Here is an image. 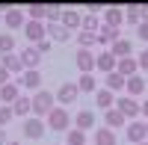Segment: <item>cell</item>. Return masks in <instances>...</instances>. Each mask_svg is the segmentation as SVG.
Returning a JSON list of instances; mask_svg holds the SVG:
<instances>
[{
    "label": "cell",
    "instance_id": "1",
    "mask_svg": "<svg viewBox=\"0 0 148 145\" xmlns=\"http://www.w3.org/2000/svg\"><path fill=\"white\" fill-rule=\"evenodd\" d=\"M71 122H74V118H71V113L65 110V107H53V110L51 113H47V127H51L53 130V133H68V130H71Z\"/></svg>",
    "mask_w": 148,
    "mask_h": 145
},
{
    "label": "cell",
    "instance_id": "2",
    "mask_svg": "<svg viewBox=\"0 0 148 145\" xmlns=\"http://www.w3.org/2000/svg\"><path fill=\"white\" fill-rule=\"evenodd\" d=\"M53 110V92H47V89H39L33 95V116L36 118H47V113Z\"/></svg>",
    "mask_w": 148,
    "mask_h": 145
},
{
    "label": "cell",
    "instance_id": "3",
    "mask_svg": "<svg viewBox=\"0 0 148 145\" xmlns=\"http://www.w3.org/2000/svg\"><path fill=\"white\" fill-rule=\"evenodd\" d=\"M3 24H6V30H24V24H27V12L3 6Z\"/></svg>",
    "mask_w": 148,
    "mask_h": 145
},
{
    "label": "cell",
    "instance_id": "4",
    "mask_svg": "<svg viewBox=\"0 0 148 145\" xmlns=\"http://www.w3.org/2000/svg\"><path fill=\"white\" fill-rule=\"evenodd\" d=\"M116 110L125 116L127 122H136V118H139V104H136V98H127V95L116 98Z\"/></svg>",
    "mask_w": 148,
    "mask_h": 145
},
{
    "label": "cell",
    "instance_id": "5",
    "mask_svg": "<svg viewBox=\"0 0 148 145\" xmlns=\"http://www.w3.org/2000/svg\"><path fill=\"white\" fill-rule=\"evenodd\" d=\"M24 36H27L30 44L45 42V39H47V24H42V21H27V24H24Z\"/></svg>",
    "mask_w": 148,
    "mask_h": 145
},
{
    "label": "cell",
    "instance_id": "6",
    "mask_svg": "<svg viewBox=\"0 0 148 145\" xmlns=\"http://www.w3.org/2000/svg\"><path fill=\"white\" fill-rule=\"evenodd\" d=\"M15 83H18L21 89H30V92L36 95V92L42 89V74H39V68H27V71H24V74H21Z\"/></svg>",
    "mask_w": 148,
    "mask_h": 145
},
{
    "label": "cell",
    "instance_id": "7",
    "mask_svg": "<svg viewBox=\"0 0 148 145\" xmlns=\"http://www.w3.org/2000/svg\"><path fill=\"white\" fill-rule=\"evenodd\" d=\"M77 98H80V92H77V83H62V86L56 89V104L59 107H68V104H77Z\"/></svg>",
    "mask_w": 148,
    "mask_h": 145
},
{
    "label": "cell",
    "instance_id": "8",
    "mask_svg": "<svg viewBox=\"0 0 148 145\" xmlns=\"http://www.w3.org/2000/svg\"><path fill=\"white\" fill-rule=\"evenodd\" d=\"M45 130H47V124L42 122V118H36V116L24 118V136H27V139H42Z\"/></svg>",
    "mask_w": 148,
    "mask_h": 145
},
{
    "label": "cell",
    "instance_id": "9",
    "mask_svg": "<svg viewBox=\"0 0 148 145\" xmlns=\"http://www.w3.org/2000/svg\"><path fill=\"white\" fill-rule=\"evenodd\" d=\"M145 130H148V122H130L127 124V130H125V136H127V142L130 145H139V142H145Z\"/></svg>",
    "mask_w": 148,
    "mask_h": 145
},
{
    "label": "cell",
    "instance_id": "10",
    "mask_svg": "<svg viewBox=\"0 0 148 145\" xmlns=\"http://www.w3.org/2000/svg\"><path fill=\"white\" fill-rule=\"evenodd\" d=\"M74 65H77L80 74H92L95 71V53L92 51H77L74 53Z\"/></svg>",
    "mask_w": 148,
    "mask_h": 145
},
{
    "label": "cell",
    "instance_id": "11",
    "mask_svg": "<svg viewBox=\"0 0 148 145\" xmlns=\"http://www.w3.org/2000/svg\"><path fill=\"white\" fill-rule=\"evenodd\" d=\"M116 71H119L125 80L136 77V74H139V62H136V56H125V59H119V62H116Z\"/></svg>",
    "mask_w": 148,
    "mask_h": 145
},
{
    "label": "cell",
    "instance_id": "12",
    "mask_svg": "<svg viewBox=\"0 0 148 145\" xmlns=\"http://www.w3.org/2000/svg\"><path fill=\"white\" fill-rule=\"evenodd\" d=\"M116 62H119V59H116L113 53H110V51H101V53L95 56V68L101 71L104 77H107V74H113V71H116Z\"/></svg>",
    "mask_w": 148,
    "mask_h": 145
},
{
    "label": "cell",
    "instance_id": "13",
    "mask_svg": "<svg viewBox=\"0 0 148 145\" xmlns=\"http://www.w3.org/2000/svg\"><path fill=\"white\" fill-rule=\"evenodd\" d=\"M18 98H21V86L15 80H9L6 86H0V104H3V107H12Z\"/></svg>",
    "mask_w": 148,
    "mask_h": 145
},
{
    "label": "cell",
    "instance_id": "14",
    "mask_svg": "<svg viewBox=\"0 0 148 145\" xmlns=\"http://www.w3.org/2000/svg\"><path fill=\"white\" fill-rule=\"evenodd\" d=\"M0 65H3L6 71H9V74H24V71H27V68H24V62H21V56L18 53H6V56H0Z\"/></svg>",
    "mask_w": 148,
    "mask_h": 145
},
{
    "label": "cell",
    "instance_id": "15",
    "mask_svg": "<svg viewBox=\"0 0 148 145\" xmlns=\"http://www.w3.org/2000/svg\"><path fill=\"white\" fill-rule=\"evenodd\" d=\"M95 39H98V44H110V47H113L121 36H119V30H113V27H107V24H101V27H98V33H95Z\"/></svg>",
    "mask_w": 148,
    "mask_h": 145
},
{
    "label": "cell",
    "instance_id": "16",
    "mask_svg": "<svg viewBox=\"0 0 148 145\" xmlns=\"http://www.w3.org/2000/svg\"><path fill=\"white\" fill-rule=\"evenodd\" d=\"M18 56H21V62H24V68H39V62H42V53L36 51L33 44H27V47H24V51H21Z\"/></svg>",
    "mask_w": 148,
    "mask_h": 145
},
{
    "label": "cell",
    "instance_id": "17",
    "mask_svg": "<svg viewBox=\"0 0 148 145\" xmlns=\"http://www.w3.org/2000/svg\"><path fill=\"white\" fill-rule=\"evenodd\" d=\"M104 24H107V27H113V30H119L121 24H125V9H119V6L104 9Z\"/></svg>",
    "mask_w": 148,
    "mask_h": 145
},
{
    "label": "cell",
    "instance_id": "18",
    "mask_svg": "<svg viewBox=\"0 0 148 145\" xmlns=\"http://www.w3.org/2000/svg\"><path fill=\"white\" fill-rule=\"evenodd\" d=\"M80 21H83V15L80 12H74V9H62V18H59V24H62L65 30H80Z\"/></svg>",
    "mask_w": 148,
    "mask_h": 145
},
{
    "label": "cell",
    "instance_id": "19",
    "mask_svg": "<svg viewBox=\"0 0 148 145\" xmlns=\"http://www.w3.org/2000/svg\"><path fill=\"white\" fill-rule=\"evenodd\" d=\"M95 104L107 113V110H113V107H116V95L110 92V89H98V92H95Z\"/></svg>",
    "mask_w": 148,
    "mask_h": 145
},
{
    "label": "cell",
    "instance_id": "20",
    "mask_svg": "<svg viewBox=\"0 0 148 145\" xmlns=\"http://www.w3.org/2000/svg\"><path fill=\"white\" fill-rule=\"evenodd\" d=\"M74 124H77V130H89V127H95V113L92 110H80L77 116H74Z\"/></svg>",
    "mask_w": 148,
    "mask_h": 145
},
{
    "label": "cell",
    "instance_id": "21",
    "mask_svg": "<svg viewBox=\"0 0 148 145\" xmlns=\"http://www.w3.org/2000/svg\"><path fill=\"white\" fill-rule=\"evenodd\" d=\"M47 39H51V42H68L71 30H65L62 24H47Z\"/></svg>",
    "mask_w": 148,
    "mask_h": 145
},
{
    "label": "cell",
    "instance_id": "22",
    "mask_svg": "<svg viewBox=\"0 0 148 145\" xmlns=\"http://www.w3.org/2000/svg\"><path fill=\"white\" fill-rule=\"evenodd\" d=\"M30 110H33V98H30V95H21V98L12 104V113H15V116L30 118Z\"/></svg>",
    "mask_w": 148,
    "mask_h": 145
},
{
    "label": "cell",
    "instance_id": "23",
    "mask_svg": "<svg viewBox=\"0 0 148 145\" xmlns=\"http://www.w3.org/2000/svg\"><path fill=\"white\" fill-rule=\"evenodd\" d=\"M125 122H127V118L121 116V113L116 110V107L104 113V127H110V130H113V127H125Z\"/></svg>",
    "mask_w": 148,
    "mask_h": 145
},
{
    "label": "cell",
    "instance_id": "24",
    "mask_svg": "<svg viewBox=\"0 0 148 145\" xmlns=\"http://www.w3.org/2000/svg\"><path fill=\"white\" fill-rule=\"evenodd\" d=\"M110 53H113L116 59H125V56H130V53H133V44H130V39H119L113 47H110Z\"/></svg>",
    "mask_w": 148,
    "mask_h": 145
},
{
    "label": "cell",
    "instance_id": "25",
    "mask_svg": "<svg viewBox=\"0 0 148 145\" xmlns=\"http://www.w3.org/2000/svg\"><path fill=\"white\" fill-rule=\"evenodd\" d=\"M92 145H116V130H110V127H98Z\"/></svg>",
    "mask_w": 148,
    "mask_h": 145
},
{
    "label": "cell",
    "instance_id": "26",
    "mask_svg": "<svg viewBox=\"0 0 148 145\" xmlns=\"http://www.w3.org/2000/svg\"><path fill=\"white\" fill-rule=\"evenodd\" d=\"M104 83H107L104 89H110V92H121V89H125V83H127V80L121 77L119 71H113V74H107V77H104Z\"/></svg>",
    "mask_w": 148,
    "mask_h": 145
},
{
    "label": "cell",
    "instance_id": "27",
    "mask_svg": "<svg viewBox=\"0 0 148 145\" xmlns=\"http://www.w3.org/2000/svg\"><path fill=\"white\" fill-rule=\"evenodd\" d=\"M125 89H127V98H136V95H142V92H145V80L136 74V77H130V80L125 83Z\"/></svg>",
    "mask_w": 148,
    "mask_h": 145
},
{
    "label": "cell",
    "instance_id": "28",
    "mask_svg": "<svg viewBox=\"0 0 148 145\" xmlns=\"http://www.w3.org/2000/svg\"><path fill=\"white\" fill-rule=\"evenodd\" d=\"M24 12H27V21H42L47 15V3H30Z\"/></svg>",
    "mask_w": 148,
    "mask_h": 145
},
{
    "label": "cell",
    "instance_id": "29",
    "mask_svg": "<svg viewBox=\"0 0 148 145\" xmlns=\"http://www.w3.org/2000/svg\"><path fill=\"white\" fill-rule=\"evenodd\" d=\"M77 92H98L95 74H80V77H77Z\"/></svg>",
    "mask_w": 148,
    "mask_h": 145
},
{
    "label": "cell",
    "instance_id": "30",
    "mask_svg": "<svg viewBox=\"0 0 148 145\" xmlns=\"http://www.w3.org/2000/svg\"><path fill=\"white\" fill-rule=\"evenodd\" d=\"M77 44H80V51H89L92 44H98V39H95V33H89V30H77Z\"/></svg>",
    "mask_w": 148,
    "mask_h": 145
},
{
    "label": "cell",
    "instance_id": "31",
    "mask_svg": "<svg viewBox=\"0 0 148 145\" xmlns=\"http://www.w3.org/2000/svg\"><path fill=\"white\" fill-rule=\"evenodd\" d=\"M15 53V36L12 33H0V56Z\"/></svg>",
    "mask_w": 148,
    "mask_h": 145
},
{
    "label": "cell",
    "instance_id": "32",
    "mask_svg": "<svg viewBox=\"0 0 148 145\" xmlns=\"http://www.w3.org/2000/svg\"><path fill=\"white\" fill-rule=\"evenodd\" d=\"M125 21L133 24V27H139L142 24V6H127L125 9Z\"/></svg>",
    "mask_w": 148,
    "mask_h": 145
},
{
    "label": "cell",
    "instance_id": "33",
    "mask_svg": "<svg viewBox=\"0 0 148 145\" xmlns=\"http://www.w3.org/2000/svg\"><path fill=\"white\" fill-rule=\"evenodd\" d=\"M65 145H86V133L77 127H71L68 133H65Z\"/></svg>",
    "mask_w": 148,
    "mask_h": 145
},
{
    "label": "cell",
    "instance_id": "34",
    "mask_svg": "<svg viewBox=\"0 0 148 145\" xmlns=\"http://www.w3.org/2000/svg\"><path fill=\"white\" fill-rule=\"evenodd\" d=\"M98 15L95 12H89V15H83V21H80V30H89V33H98Z\"/></svg>",
    "mask_w": 148,
    "mask_h": 145
},
{
    "label": "cell",
    "instance_id": "35",
    "mask_svg": "<svg viewBox=\"0 0 148 145\" xmlns=\"http://www.w3.org/2000/svg\"><path fill=\"white\" fill-rule=\"evenodd\" d=\"M12 116H15V113H12V107H3V104H0V127H6V124L12 122Z\"/></svg>",
    "mask_w": 148,
    "mask_h": 145
},
{
    "label": "cell",
    "instance_id": "36",
    "mask_svg": "<svg viewBox=\"0 0 148 145\" xmlns=\"http://www.w3.org/2000/svg\"><path fill=\"white\" fill-rule=\"evenodd\" d=\"M136 36H139V39H142L145 44H148V21H142L139 27H136Z\"/></svg>",
    "mask_w": 148,
    "mask_h": 145
},
{
    "label": "cell",
    "instance_id": "37",
    "mask_svg": "<svg viewBox=\"0 0 148 145\" xmlns=\"http://www.w3.org/2000/svg\"><path fill=\"white\" fill-rule=\"evenodd\" d=\"M136 62H139V71H148V47L136 56Z\"/></svg>",
    "mask_w": 148,
    "mask_h": 145
},
{
    "label": "cell",
    "instance_id": "38",
    "mask_svg": "<svg viewBox=\"0 0 148 145\" xmlns=\"http://www.w3.org/2000/svg\"><path fill=\"white\" fill-rule=\"evenodd\" d=\"M33 47H36V51H39V53L45 56L47 51H51V39H45V42H39V44H33Z\"/></svg>",
    "mask_w": 148,
    "mask_h": 145
},
{
    "label": "cell",
    "instance_id": "39",
    "mask_svg": "<svg viewBox=\"0 0 148 145\" xmlns=\"http://www.w3.org/2000/svg\"><path fill=\"white\" fill-rule=\"evenodd\" d=\"M6 83H9V71L0 65V86H6Z\"/></svg>",
    "mask_w": 148,
    "mask_h": 145
},
{
    "label": "cell",
    "instance_id": "40",
    "mask_svg": "<svg viewBox=\"0 0 148 145\" xmlns=\"http://www.w3.org/2000/svg\"><path fill=\"white\" fill-rule=\"evenodd\" d=\"M139 116H145V118H148V101H142V104H139Z\"/></svg>",
    "mask_w": 148,
    "mask_h": 145
},
{
    "label": "cell",
    "instance_id": "41",
    "mask_svg": "<svg viewBox=\"0 0 148 145\" xmlns=\"http://www.w3.org/2000/svg\"><path fill=\"white\" fill-rule=\"evenodd\" d=\"M6 142H9V139H6V130L0 127V145H6Z\"/></svg>",
    "mask_w": 148,
    "mask_h": 145
},
{
    "label": "cell",
    "instance_id": "42",
    "mask_svg": "<svg viewBox=\"0 0 148 145\" xmlns=\"http://www.w3.org/2000/svg\"><path fill=\"white\" fill-rule=\"evenodd\" d=\"M6 145H24V142H18V139H9V142H6Z\"/></svg>",
    "mask_w": 148,
    "mask_h": 145
},
{
    "label": "cell",
    "instance_id": "43",
    "mask_svg": "<svg viewBox=\"0 0 148 145\" xmlns=\"http://www.w3.org/2000/svg\"><path fill=\"white\" fill-rule=\"evenodd\" d=\"M145 142H148V130H145Z\"/></svg>",
    "mask_w": 148,
    "mask_h": 145
},
{
    "label": "cell",
    "instance_id": "44",
    "mask_svg": "<svg viewBox=\"0 0 148 145\" xmlns=\"http://www.w3.org/2000/svg\"><path fill=\"white\" fill-rule=\"evenodd\" d=\"M139 145H148V142H139Z\"/></svg>",
    "mask_w": 148,
    "mask_h": 145
}]
</instances>
